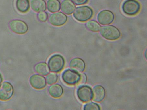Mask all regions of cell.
<instances>
[{"label": "cell", "instance_id": "9", "mask_svg": "<svg viewBox=\"0 0 147 110\" xmlns=\"http://www.w3.org/2000/svg\"><path fill=\"white\" fill-rule=\"evenodd\" d=\"M80 77L78 74L69 70L64 71L62 75L64 82L70 85H74L78 83Z\"/></svg>", "mask_w": 147, "mask_h": 110}, {"label": "cell", "instance_id": "20", "mask_svg": "<svg viewBox=\"0 0 147 110\" xmlns=\"http://www.w3.org/2000/svg\"><path fill=\"white\" fill-rule=\"evenodd\" d=\"M86 26L88 29L94 32H99L100 28V25L94 20H91L87 22Z\"/></svg>", "mask_w": 147, "mask_h": 110}, {"label": "cell", "instance_id": "15", "mask_svg": "<svg viewBox=\"0 0 147 110\" xmlns=\"http://www.w3.org/2000/svg\"><path fill=\"white\" fill-rule=\"evenodd\" d=\"M31 6L33 11L41 12L46 10V4L44 0H31Z\"/></svg>", "mask_w": 147, "mask_h": 110}, {"label": "cell", "instance_id": "6", "mask_svg": "<svg viewBox=\"0 0 147 110\" xmlns=\"http://www.w3.org/2000/svg\"><path fill=\"white\" fill-rule=\"evenodd\" d=\"M9 27L12 32L18 34H24L28 30L26 23L20 20H12L9 22Z\"/></svg>", "mask_w": 147, "mask_h": 110}, {"label": "cell", "instance_id": "13", "mask_svg": "<svg viewBox=\"0 0 147 110\" xmlns=\"http://www.w3.org/2000/svg\"><path fill=\"white\" fill-rule=\"evenodd\" d=\"M70 67L72 70L77 72H82L84 70L85 63L80 58H74L71 61Z\"/></svg>", "mask_w": 147, "mask_h": 110}, {"label": "cell", "instance_id": "12", "mask_svg": "<svg viewBox=\"0 0 147 110\" xmlns=\"http://www.w3.org/2000/svg\"><path fill=\"white\" fill-rule=\"evenodd\" d=\"M92 94L94 101L96 102H101L105 96V89L101 86H95L93 90Z\"/></svg>", "mask_w": 147, "mask_h": 110}, {"label": "cell", "instance_id": "4", "mask_svg": "<svg viewBox=\"0 0 147 110\" xmlns=\"http://www.w3.org/2000/svg\"><path fill=\"white\" fill-rule=\"evenodd\" d=\"M140 9V4L136 0H126L122 6L123 12L129 16H134L138 13Z\"/></svg>", "mask_w": 147, "mask_h": 110}, {"label": "cell", "instance_id": "7", "mask_svg": "<svg viewBox=\"0 0 147 110\" xmlns=\"http://www.w3.org/2000/svg\"><path fill=\"white\" fill-rule=\"evenodd\" d=\"M97 20L100 24L105 25L112 23L114 20L113 13L109 10H104L100 11L97 16Z\"/></svg>", "mask_w": 147, "mask_h": 110}, {"label": "cell", "instance_id": "5", "mask_svg": "<svg viewBox=\"0 0 147 110\" xmlns=\"http://www.w3.org/2000/svg\"><path fill=\"white\" fill-rule=\"evenodd\" d=\"M14 94V88L12 84L4 82L0 85V100L6 101L11 99Z\"/></svg>", "mask_w": 147, "mask_h": 110}, {"label": "cell", "instance_id": "8", "mask_svg": "<svg viewBox=\"0 0 147 110\" xmlns=\"http://www.w3.org/2000/svg\"><path fill=\"white\" fill-rule=\"evenodd\" d=\"M67 20V18L66 15L61 12H58L51 14L49 21L51 25L59 27L65 24Z\"/></svg>", "mask_w": 147, "mask_h": 110}, {"label": "cell", "instance_id": "11", "mask_svg": "<svg viewBox=\"0 0 147 110\" xmlns=\"http://www.w3.org/2000/svg\"><path fill=\"white\" fill-rule=\"evenodd\" d=\"M29 81L30 85L36 89H42L45 88L46 85L45 78L38 75L32 76L30 78Z\"/></svg>", "mask_w": 147, "mask_h": 110}, {"label": "cell", "instance_id": "16", "mask_svg": "<svg viewBox=\"0 0 147 110\" xmlns=\"http://www.w3.org/2000/svg\"><path fill=\"white\" fill-rule=\"evenodd\" d=\"M49 92L50 95L54 98H60L63 93V90L61 86L57 84L53 85L49 89Z\"/></svg>", "mask_w": 147, "mask_h": 110}, {"label": "cell", "instance_id": "22", "mask_svg": "<svg viewBox=\"0 0 147 110\" xmlns=\"http://www.w3.org/2000/svg\"><path fill=\"white\" fill-rule=\"evenodd\" d=\"M84 109L86 110H99L100 109V107L98 105L96 104L90 102L86 104L85 106Z\"/></svg>", "mask_w": 147, "mask_h": 110}, {"label": "cell", "instance_id": "10", "mask_svg": "<svg viewBox=\"0 0 147 110\" xmlns=\"http://www.w3.org/2000/svg\"><path fill=\"white\" fill-rule=\"evenodd\" d=\"M77 96L82 102H86L89 101L92 96L91 88L86 86L81 87L77 91Z\"/></svg>", "mask_w": 147, "mask_h": 110}, {"label": "cell", "instance_id": "1", "mask_svg": "<svg viewBox=\"0 0 147 110\" xmlns=\"http://www.w3.org/2000/svg\"><path fill=\"white\" fill-rule=\"evenodd\" d=\"M93 13V11L91 7L82 6L77 7L73 15L74 18L77 21L85 22L91 19Z\"/></svg>", "mask_w": 147, "mask_h": 110}, {"label": "cell", "instance_id": "14", "mask_svg": "<svg viewBox=\"0 0 147 110\" xmlns=\"http://www.w3.org/2000/svg\"><path fill=\"white\" fill-rule=\"evenodd\" d=\"M75 8V5L69 0H64L61 5V11L67 15H71L73 13Z\"/></svg>", "mask_w": 147, "mask_h": 110}, {"label": "cell", "instance_id": "23", "mask_svg": "<svg viewBox=\"0 0 147 110\" xmlns=\"http://www.w3.org/2000/svg\"><path fill=\"white\" fill-rule=\"evenodd\" d=\"M47 14L45 12H41L38 15V20L41 22H45L47 20Z\"/></svg>", "mask_w": 147, "mask_h": 110}, {"label": "cell", "instance_id": "26", "mask_svg": "<svg viewBox=\"0 0 147 110\" xmlns=\"http://www.w3.org/2000/svg\"><path fill=\"white\" fill-rule=\"evenodd\" d=\"M2 81H3V79H2V76L1 74H0V85H1Z\"/></svg>", "mask_w": 147, "mask_h": 110}, {"label": "cell", "instance_id": "24", "mask_svg": "<svg viewBox=\"0 0 147 110\" xmlns=\"http://www.w3.org/2000/svg\"><path fill=\"white\" fill-rule=\"evenodd\" d=\"M86 80L87 78L86 75L84 74H82L80 76L79 80L78 83H79V85H82V84L86 83Z\"/></svg>", "mask_w": 147, "mask_h": 110}, {"label": "cell", "instance_id": "2", "mask_svg": "<svg viewBox=\"0 0 147 110\" xmlns=\"http://www.w3.org/2000/svg\"><path fill=\"white\" fill-rule=\"evenodd\" d=\"M100 33L105 39L110 40L118 39L121 34L119 30L112 25L102 26L100 29Z\"/></svg>", "mask_w": 147, "mask_h": 110}, {"label": "cell", "instance_id": "3", "mask_svg": "<svg viewBox=\"0 0 147 110\" xmlns=\"http://www.w3.org/2000/svg\"><path fill=\"white\" fill-rule=\"evenodd\" d=\"M65 64V60L62 56L59 54L53 55L50 58L48 65L51 71L60 72L63 70Z\"/></svg>", "mask_w": 147, "mask_h": 110}, {"label": "cell", "instance_id": "18", "mask_svg": "<svg viewBox=\"0 0 147 110\" xmlns=\"http://www.w3.org/2000/svg\"><path fill=\"white\" fill-rule=\"evenodd\" d=\"M47 7L48 11L51 13L58 11L60 8V3L58 0H48Z\"/></svg>", "mask_w": 147, "mask_h": 110}, {"label": "cell", "instance_id": "25", "mask_svg": "<svg viewBox=\"0 0 147 110\" xmlns=\"http://www.w3.org/2000/svg\"><path fill=\"white\" fill-rule=\"evenodd\" d=\"M71 1L77 5L86 4L88 1V0H71Z\"/></svg>", "mask_w": 147, "mask_h": 110}, {"label": "cell", "instance_id": "21", "mask_svg": "<svg viewBox=\"0 0 147 110\" xmlns=\"http://www.w3.org/2000/svg\"><path fill=\"white\" fill-rule=\"evenodd\" d=\"M46 80L49 85H51L55 83L57 81V76L55 73H50L47 76Z\"/></svg>", "mask_w": 147, "mask_h": 110}, {"label": "cell", "instance_id": "19", "mask_svg": "<svg viewBox=\"0 0 147 110\" xmlns=\"http://www.w3.org/2000/svg\"><path fill=\"white\" fill-rule=\"evenodd\" d=\"M35 71L38 74L46 76L49 72L48 66L45 63H40L37 64L34 68Z\"/></svg>", "mask_w": 147, "mask_h": 110}, {"label": "cell", "instance_id": "17", "mask_svg": "<svg viewBox=\"0 0 147 110\" xmlns=\"http://www.w3.org/2000/svg\"><path fill=\"white\" fill-rule=\"evenodd\" d=\"M16 6L18 11L22 13H25L30 9L29 0H16Z\"/></svg>", "mask_w": 147, "mask_h": 110}]
</instances>
